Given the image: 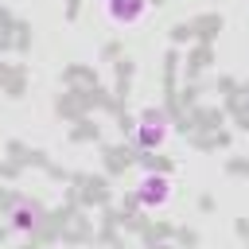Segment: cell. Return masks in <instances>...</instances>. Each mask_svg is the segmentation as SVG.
<instances>
[{
  "instance_id": "obj_1",
  "label": "cell",
  "mask_w": 249,
  "mask_h": 249,
  "mask_svg": "<svg viewBox=\"0 0 249 249\" xmlns=\"http://www.w3.org/2000/svg\"><path fill=\"white\" fill-rule=\"evenodd\" d=\"M167 195H171L167 175H144L140 187H136V198H140L144 206H160V202H167Z\"/></svg>"
},
{
  "instance_id": "obj_2",
  "label": "cell",
  "mask_w": 249,
  "mask_h": 249,
  "mask_svg": "<svg viewBox=\"0 0 249 249\" xmlns=\"http://www.w3.org/2000/svg\"><path fill=\"white\" fill-rule=\"evenodd\" d=\"M105 4H109L113 19H124V23H132V19L144 12V0H105Z\"/></svg>"
},
{
  "instance_id": "obj_3",
  "label": "cell",
  "mask_w": 249,
  "mask_h": 249,
  "mask_svg": "<svg viewBox=\"0 0 249 249\" xmlns=\"http://www.w3.org/2000/svg\"><path fill=\"white\" fill-rule=\"evenodd\" d=\"M140 140H144V148H152V144L163 140V117H160V113H156V117H152V113L144 117V124H140Z\"/></svg>"
}]
</instances>
